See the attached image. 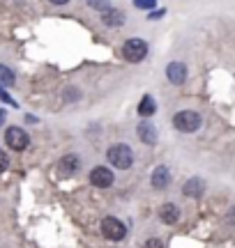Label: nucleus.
<instances>
[{"label":"nucleus","mask_w":235,"mask_h":248,"mask_svg":"<svg viewBox=\"0 0 235 248\" xmlns=\"http://www.w3.org/2000/svg\"><path fill=\"white\" fill-rule=\"evenodd\" d=\"M136 133H138V140L145 142V145H154L157 142V129L148 120H143V122L136 126Z\"/></svg>","instance_id":"9d476101"},{"label":"nucleus","mask_w":235,"mask_h":248,"mask_svg":"<svg viewBox=\"0 0 235 248\" xmlns=\"http://www.w3.org/2000/svg\"><path fill=\"white\" fill-rule=\"evenodd\" d=\"M49 2H53V5H67L69 0H49Z\"/></svg>","instance_id":"412c9836"},{"label":"nucleus","mask_w":235,"mask_h":248,"mask_svg":"<svg viewBox=\"0 0 235 248\" xmlns=\"http://www.w3.org/2000/svg\"><path fill=\"white\" fill-rule=\"evenodd\" d=\"M81 170V159L76 154H65L63 159L58 161V172L60 177H69V175H76Z\"/></svg>","instance_id":"0eeeda50"},{"label":"nucleus","mask_w":235,"mask_h":248,"mask_svg":"<svg viewBox=\"0 0 235 248\" xmlns=\"http://www.w3.org/2000/svg\"><path fill=\"white\" fill-rule=\"evenodd\" d=\"M7 166H9V159H7V154L0 150V172H5L7 170Z\"/></svg>","instance_id":"aec40b11"},{"label":"nucleus","mask_w":235,"mask_h":248,"mask_svg":"<svg viewBox=\"0 0 235 248\" xmlns=\"http://www.w3.org/2000/svg\"><path fill=\"white\" fill-rule=\"evenodd\" d=\"M113 172H111V168H106V166H97V168L90 170V184L97 186V188H109L111 184H113Z\"/></svg>","instance_id":"423d86ee"},{"label":"nucleus","mask_w":235,"mask_h":248,"mask_svg":"<svg viewBox=\"0 0 235 248\" xmlns=\"http://www.w3.org/2000/svg\"><path fill=\"white\" fill-rule=\"evenodd\" d=\"M106 159H109V163L113 168L127 170V168H132V163H134V152L125 142H116V145H111L109 150H106Z\"/></svg>","instance_id":"f257e3e1"},{"label":"nucleus","mask_w":235,"mask_h":248,"mask_svg":"<svg viewBox=\"0 0 235 248\" xmlns=\"http://www.w3.org/2000/svg\"><path fill=\"white\" fill-rule=\"evenodd\" d=\"M85 2H88V7L97 9V12H106V9H109V2H111V0H85Z\"/></svg>","instance_id":"dca6fc26"},{"label":"nucleus","mask_w":235,"mask_h":248,"mask_svg":"<svg viewBox=\"0 0 235 248\" xmlns=\"http://www.w3.org/2000/svg\"><path fill=\"white\" fill-rule=\"evenodd\" d=\"M5 142H7L9 150L14 152H23L30 145V138H28V133L23 129H18V126H9L7 131H5Z\"/></svg>","instance_id":"39448f33"},{"label":"nucleus","mask_w":235,"mask_h":248,"mask_svg":"<svg viewBox=\"0 0 235 248\" xmlns=\"http://www.w3.org/2000/svg\"><path fill=\"white\" fill-rule=\"evenodd\" d=\"M154 110H157V104H154L152 97H143V101L138 104V115L141 117H152Z\"/></svg>","instance_id":"4468645a"},{"label":"nucleus","mask_w":235,"mask_h":248,"mask_svg":"<svg viewBox=\"0 0 235 248\" xmlns=\"http://www.w3.org/2000/svg\"><path fill=\"white\" fill-rule=\"evenodd\" d=\"M134 5L138 9H152L157 7V0H134Z\"/></svg>","instance_id":"f3484780"},{"label":"nucleus","mask_w":235,"mask_h":248,"mask_svg":"<svg viewBox=\"0 0 235 248\" xmlns=\"http://www.w3.org/2000/svg\"><path fill=\"white\" fill-rule=\"evenodd\" d=\"M143 248H164V241H162V239H157V237H152V239L145 241Z\"/></svg>","instance_id":"a211bd4d"},{"label":"nucleus","mask_w":235,"mask_h":248,"mask_svg":"<svg viewBox=\"0 0 235 248\" xmlns=\"http://www.w3.org/2000/svg\"><path fill=\"white\" fill-rule=\"evenodd\" d=\"M65 97H67V101H76V97H81V92L76 88H69V90H65Z\"/></svg>","instance_id":"6ab92c4d"},{"label":"nucleus","mask_w":235,"mask_h":248,"mask_svg":"<svg viewBox=\"0 0 235 248\" xmlns=\"http://www.w3.org/2000/svg\"><path fill=\"white\" fill-rule=\"evenodd\" d=\"M14 74H12V69H7V67H2L0 64V83L2 85H14Z\"/></svg>","instance_id":"2eb2a0df"},{"label":"nucleus","mask_w":235,"mask_h":248,"mask_svg":"<svg viewBox=\"0 0 235 248\" xmlns=\"http://www.w3.org/2000/svg\"><path fill=\"white\" fill-rule=\"evenodd\" d=\"M101 234L111 241H120L127 237V228H125V223L118 221L116 216H106L101 221Z\"/></svg>","instance_id":"20e7f679"},{"label":"nucleus","mask_w":235,"mask_h":248,"mask_svg":"<svg viewBox=\"0 0 235 248\" xmlns=\"http://www.w3.org/2000/svg\"><path fill=\"white\" fill-rule=\"evenodd\" d=\"M2 117H5V113H2V110H0V122H2Z\"/></svg>","instance_id":"4be33fe9"},{"label":"nucleus","mask_w":235,"mask_h":248,"mask_svg":"<svg viewBox=\"0 0 235 248\" xmlns=\"http://www.w3.org/2000/svg\"><path fill=\"white\" fill-rule=\"evenodd\" d=\"M182 191H185L187 198H201V193H203V182H201L199 177H191L187 184L182 186Z\"/></svg>","instance_id":"ddd939ff"},{"label":"nucleus","mask_w":235,"mask_h":248,"mask_svg":"<svg viewBox=\"0 0 235 248\" xmlns=\"http://www.w3.org/2000/svg\"><path fill=\"white\" fill-rule=\"evenodd\" d=\"M201 124H203V120H201V115L196 113V110H180V113L173 115V126H175L180 133L199 131Z\"/></svg>","instance_id":"f03ea898"},{"label":"nucleus","mask_w":235,"mask_h":248,"mask_svg":"<svg viewBox=\"0 0 235 248\" xmlns=\"http://www.w3.org/2000/svg\"><path fill=\"white\" fill-rule=\"evenodd\" d=\"M159 218H162V223H166V225H173V223L180 221V207L173 202H166L162 204V209H159Z\"/></svg>","instance_id":"f8f14e48"},{"label":"nucleus","mask_w":235,"mask_h":248,"mask_svg":"<svg viewBox=\"0 0 235 248\" xmlns=\"http://www.w3.org/2000/svg\"><path fill=\"white\" fill-rule=\"evenodd\" d=\"M125 12H120V9L116 7H109L106 12H101V23L106 28H120V26H125Z\"/></svg>","instance_id":"1a4fd4ad"},{"label":"nucleus","mask_w":235,"mask_h":248,"mask_svg":"<svg viewBox=\"0 0 235 248\" xmlns=\"http://www.w3.org/2000/svg\"><path fill=\"white\" fill-rule=\"evenodd\" d=\"M166 76L171 80L173 85H182L185 80H187V67H185V62H171L168 67H166Z\"/></svg>","instance_id":"6e6552de"},{"label":"nucleus","mask_w":235,"mask_h":248,"mask_svg":"<svg viewBox=\"0 0 235 248\" xmlns=\"http://www.w3.org/2000/svg\"><path fill=\"white\" fill-rule=\"evenodd\" d=\"M122 55H125L127 62H141L148 55V42L145 39H138V37H132V39H127L125 46H122Z\"/></svg>","instance_id":"7ed1b4c3"},{"label":"nucleus","mask_w":235,"mask_h":248,"mask_svg":"<svg viewBox=\"0 0 235 248\" xmlns=\"http://www.w3.org/2000/svg\"><path fill=\"white\" fill-rule=\"evenodd\" d=\"M150 184H152L157 191L166 188V186L171 184V172H168V168H166V166H157L152 172V177H150Z\"/></svg>","instance_id":"9b49d317"}]
</instances>
